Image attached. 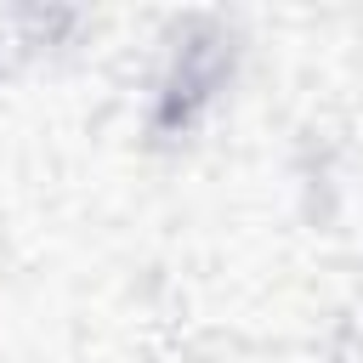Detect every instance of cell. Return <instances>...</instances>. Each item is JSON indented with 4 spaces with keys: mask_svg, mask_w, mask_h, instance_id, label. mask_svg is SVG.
Listing matches in <instances>:
<instances>
[]
</instances>
